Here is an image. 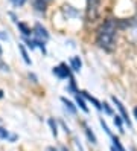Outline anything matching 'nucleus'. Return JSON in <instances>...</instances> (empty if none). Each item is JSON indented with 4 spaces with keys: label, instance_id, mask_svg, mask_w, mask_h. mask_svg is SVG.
<instances>
[{
    "label": "nucleus",
    "instance_id": "4",
    "mask_svg": "<svg viewBox=\"0 0 137 151\" xmlns=\"http://www.w3.org/2000/svg\"><path fill=\"white\" fill-rule=\"evenodd\" d=\"M113 102L116 104V107L119 109V111H121V114H122V119L128 124V127H131V121H130V118H128V113H126V110H125V107H123V104L117 99L116 96H113Z\"/></svg>",
    "mask_w": 137,
    "mask_h": 151
},
{
    "label": "nucleus",
    "instance_id": "17",
    "mask_svg": "<svg viewBox=\"0 0 137 151\" xmlns=\"http://www.w3.org/2000/svg\"><path fill=\"white\" fill-rule=\"evenodd\" d=\"M114 124L119 127V130L123 131V130H122V119H121V116H114Z\"/></svg>",
    "mask_w": 137,
    "mask_h": 151
},
{
    "label": "nucleus",
    "instance_id": "13",
    "mask_svg": "<svg viewBox=\"0 0 137 151\" xmlns=\"http://www.w3.org/2000/svg\"><path fill=\"white\" fill-rule=\"evenodd\" d=\"M18 28L22 29V32H23V35H31L32 32H31V29L27 28L26 24H23V23H18Z\"/></svg>",
    "mask_w": 137,
    "mask_h": 151
},
{
    "label": "nucleus",
    "instance_id": "14",
    "mask_svg": "<svg viewBox=\"0 0 137 151\" xmlns=\"http://www.w3.org/2000/svg\"><path fill=\"white\" fill-rule=\"evenodd\" d=\"M49 125H50V128H52L53 136L57 137V134H58V130H57V124H55V121H53V119H49Z\"/></svg>",
    "mask_w": 137,
    "mask_h": 151
},
{
    "label": "nucleus",
    "instance_id": "9",
    "mask_svg": "<svg viewBox=\"0 0 137 151\" xmlns=\"http://www.w3.org/2000/svg\"><path fill=\"white\" fill-rule=\"evenodd\" d=\"M18 49H20V52H22V57H23V60H24V63H26V64H31V60H29V57H27V52H26V49H24L23 44H18Z\"/></svg>",
    "mask_w": 137,
    "mask_h": 151
},
{
    "label": "nucleus",
    "instance_id": "24",
    "mask_svg": "<svg viewBox=\"0 0 137 151\" xmlns=\"http://www.w3.org/2000/svg\"><path fill=\"white\" fill-rule=\"evenodd\" d=\"M0 55H2V47H0Z\"/></svg>",
    "mask_w": 137,
    "mask_h": 151
},
{
    "label": "nucleus",
    "instance_id": "22",
    "mask_svg": "<svg viewBox=\"0 0 137 151\" xmlns=\"http://www.w3.org/2000/svg\"><path fill=\"white\" fill-rule=\"evenodd\" d=\"M0 98H3V92L2 90H0Z\"/></svg>",
    "mask_w": 137,
    "mask_h": 151
},
{
    "label": "nucleus",
    "instance_id": "15",
    "mask_svg": "<svg viewBox=\"0 0 137 151\" xmlns=\"http://www.w3.org/2000/svg\"><path fill=\"white\" fill-rule=\"evenodd\" d=\"M85 133H87V136H88V139L91 140V144H96V137H95V134L90 131V128L88 127H85Z\"/></svg>",
    "mask_w": 137,
    "mask_h": 151
},
{
    "label": "nucleus",
    "instance_id": "19",
    "mask_svg": "<svg viewBox=\"0 0 137 151\" xmlns=\"http://www.w3.org/2000/svg\"><path fill=\"white\" fill-rule=\"evenodd\" d=\"M102 105H104V110H105V111H107L108 114H111V113H113V111H111V109H110V107H108V104H105V102H104Z\"/></svg>",
    "mask_w": 137,
    "mask_h": 151
},
{
    "label": "nucleus",
    "instance_id": "10",
    "mask_svg": "<svg viewBox=\"0 0 137 151\" xmlns=\"http://www.w3.org/2000/svg\"><path fill=\"white\" fill-rule=\"evenodd\" d=\"M61 101L64 102V105H66V109H67V110H69L70 113H73V114H75V113H76V109H75V107H73V104H72L70 101H67V99H66V98H61Z\"/></svg>",
    "mask_w": 137,
    "mask_h": 151
},
{
    "label": "nucleus",
    "instance_id": "20",
    "mask_svg": "<svg viewBox=\"0 0 137 151\" xmlns=\"http://www.w3.org/2000/svg\"><path fill=\"white\" fill-rule=\"evenodd\" d=\"M134 116H136V119H137V107L134 109Z\"/></svg>",
    "mask_w": 137,
    "mask_h": 151
},
{
    "label": "nucleus",
    "instance_id": "6",
    "mask_svg": "<svg viewBox=\"0 0 137 151\" xmlns=\"http://www.w3.org/2000/svg\"><path fill=\"white\" fill-rule=\"evenodd\" d=\"M50 2L52 0H32V5H34V8L38 12H44L46 9H47V6H49Z\"/></svg>",
    "mask_w": 137,
    "mask_h": 151
},
{
    "label": "nucleus",
    "instance_id": "23",
    "mask_svg": "<svg viewBox=\"0 0 137 151\" xmlns=\"http://www.w3.org/2000/svg\"><path fill=\"white\" fill-rule=\"evenodd\" d=\"M61 151H67V150H66V148H64V147H62V148H61Z\"/></svg>",
    "mask_w": 137,
    "mask_h": 151
},
{
    "label": "nucleus",
    "instance_id": "8",
    "mask_svg": "<svg viewBox=\"0 0 137 151\" xmlns=\"http://www.w3.org/2000/svg\"><path fill=\"white\" fill-rule=\"evenodd\" d=\"M70 64H72L73 70H79L81 69V60H79V57H73L70 60Z\"/></svg>",
    "mask_w": 137,
    "mask_h": 151
},
{
    "label": "nucleus",
    "instance_id": "2",
    "mask_svg": "<svg viewBox=\"0 0 137 151\" xmlns=\"http://www.w3.org/2000/svg\"><path fill=\"white\" fill-rule=\"evenodd\" d=\"M100 12V0H87V9H85V17L87 22H96Z\"/></svg>",
    "mask_w": 137,
    "mask_h": 151
},
{
    "label": "nucleus",
    "instance_id": "21",
    "mask_svg": "<svg viewBox=\"0 0 137 151\" xmlns=\"http://www.w3.org/2000/svg\"><path fill=\"white\" fill-rule=\"evenodd\" d=\"M47 151H57V150H53V148H47Z\"/></svg>",
    "mask_w": 137,
    "mask_h": 151
},
{
    "label": "nucleus",
    "instance_id": "5",
    "mask_svg": "<svg viewBox=\"0 0 137 151\" xmlns=\"http://www.w3.org/2000/svg\"><path fill=\"white\" fill-rule=\"evenodd\" d=\"M53 75H57V76L61 78V79H64V78H72L70 70L64 66V64H61V66H58V67H53Z\"/></svg>",
    "mask_w": 137,
    "mask_h": 151
},
{
    "label": "nucleus",
    "instance_id": "7",
    "mask_svg": "<svg viewBox=\"0 0 137 151\" xmlns=\"http://www.w3.org/2000/svg\"><path fill=\"white\" fill-rule=\"evenodd\" d=\"M81 95L84 96V98H87V99H88L90 102H93L96 109H102V104H100V102H99V101L96 99V98H93V96H91V95H88L87 92H81Z\"/></svg>",
    "mask_w": 137,
    "mask_h": 151
},
{
    "label": "nucleus",
    "instance_id": "3",
    "mask_svg": "<svg viewBox=\"0 0 137 151\" xmlns=\"http://www.w3.org/2000/svg\"><path fill=\"white\" fill-rule=\"evenodd\" d=\"M32 35H34V38L41 40V41H47V38H49L47 31H46L41 24H35V28L32 31Z\"/></svg>",
    "mask_w": 137,
    "mask_h": 151
},
{
    "label": "nucleus",
    "instance_id": "16",
    "mask_svg": "<svg viewBox=\"0 0 137 151\" xmlns=\"http://www.w3.org/2000/svg\"><path fill=\"white\" fill-rule=\"evenodd\" d=\"M8 137H9V133H8V130H5V128L0 127V139H8Z\"/></svg>",
    "mask_w": 137,
    "mask_h": 151
},
{
    "label": "nucleus",
    "instance_id": "11",
    "mask_svg": "<svg viewBox=\"0 0 137 151\" xmlns=\"http://www.w3.org/2000/svg\"><path fill=\"white\" fill-rule=\"evenodd\" d=\"M76 102H78V105H79V107H81L82 110H84L85 113L88 111V109H87V105H85L84 99H82V96H81V95H78V93H76Z\"/></svg>",
    "mask_w": 137,
    "mask_h": 151
},
{
    "label": "nucleus",
    "instance_id": "12",
    "mask_svg": "<svg viewBox=\"0 0 137 151\" xmlns=\"http://www.w3.org/2000/svg\"><path fill=\"white\" fill-rule=\"evenodd\" d=\"M113 144H114V148H116L117 151H125V148L121 145V140H119L116 136H113Z\"/></svg>",
    "mask_w": 137,
    "mask_h": 151
},
{
    "label": "nucleus",
    "instance_id": "1",
    "mask_svg": "<svg viewBox=\"0 0 137 151\" xmlns=\"http://www.w3.org/2000/svg\"><path fill=\"white\" fill-rule=\"evenodd\" d=\"M116 32H117V20L108 19L98 29V35H96L98 46L104 50L111 52L116 46Z\"/></svg>",
    "mask_w": 137,
    "mask_h": 151
},
{
    "label": "nucleus",
    "instance_id": "18",
    "mask_svg": "<svg viewBox=\"0 0 137 151\" xmlns=\"http://www.w3.org/2000/svg\"><path fill=\"white\" fill-rule=\"evenodd\" d=\"M24 2H26V0H12V3H14L15 6H23Z\"/></svg>",
    "mask_w": 137,
    "mask_h": 151
}]
</instances>
